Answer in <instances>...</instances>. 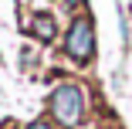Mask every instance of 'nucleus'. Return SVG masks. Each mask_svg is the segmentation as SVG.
Returning <instances> with one entry per match:
<instances>
[{
  "label": "nucleus",
  "mask_w": 132,
  "mask_h": 129,
  "mask_svg": "<svg viewBox=\"0 0 132 129\" xmlns=\"http://www.w3.org/2000/svg\"><path fill=\"white\" fill-rule=\"evenodd\" d=\"M51 109H54V116H58L61 122L75 126L78 119H81V112H85V95H81V88H78L75 82L58 85L54 95H51Z\"/></svg>",
  "instance_id": "obj_1"
},
{
  "label": "nucleus",
  "mask_w": 132,
  "mask_h": 129,
  "mask_svg": "<svg viewBox=\"0 0 132 129\" xmlns=\"http://www.w3.org/2000/svg\"><path fill=\"white\" fill-rule=\"evenodd\" d=\"M92 48H95L92 24H88V20H75L71 31H68V55H71L75 61H88V58H92Z\"/></svg>",
  "instance_id": "obj_2"
},
{
  "label": "nucleus",
  "mask_w": 132,
  "mask_h": 129,
  "mask_svg": "<svg viewBox=\"0 0 132 129\" xmlns=\"http://www.w3.org/2000/svg\"><path fill=\"white\" fill-rule=\"evenodd\" d=\"M34 27H37V34H41V37H51V31H54V27H51V17H44V14H41V17H34Z\"/></svg>",
  "instance_id": "obj_3"
},
{
  "label": "nucleus",
  "mask_w": 132,
  "mask_h": 129,
  "mask_svg": "<svg viewBox=\"0 0 132 129\" xmlns=\"http://www.w3.org/2000/svg\"><path fill=\"white\" fill-rule=\"evenodd\" d=\"M31 129H51V126H44V122H34V126H31Z\"/></svg>",
  "instance_id": "obj_4"
},
{
  "label": "nucleus",
  "mask_w": 132,
  "mask_h": 129,
  "mask_svg": "<svg viewBox=\"0 0 132 129\" xmlns=\"http://www.w3.org/2000/svg\"><path fill=\"white\" fill-rule=\"evenodd\" d=\"M64 4H78V0H64Z\"/></svg>",
  "instance_id": "obj_5"
}]
</instances>
